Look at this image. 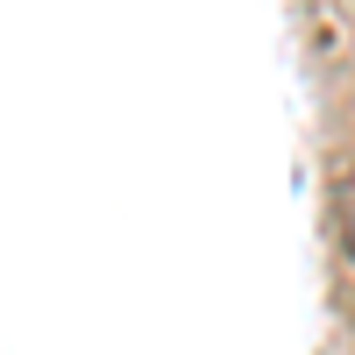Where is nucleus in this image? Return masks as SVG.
<instances>
[{"instance_id": "f257e3e1", "label": "nucleus", "mask_w": 355, "mask_h": 355, "mask_svg": "<svg viewBox=\"0 0 355 355\" xmlns=\"http://www.w3.org/2000/svg\"><path fill=\"white\" fill-rule=\"evenodd\" d=\"M334 214H341V249L355 256V164L341 171V185H334Z\"/></svg>"}]
</instances>
